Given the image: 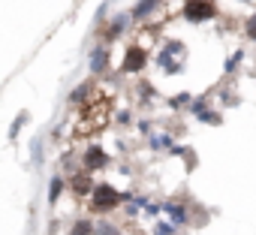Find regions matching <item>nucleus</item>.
Here are the masks:
<instances>
[{
  "label": "nucleus",
  "mask_w": 256,
  "mask_h": 235,
  "mask_svg": "<svg viewBox=\"0 0 256 235\" xmlns=\"http://www.w3.org/2000/svg\"><path fill=\"white\" fill-rule=\"evenodd\" d=\"M106 70H108V48L106 46H96L90 52V72L94 76H102Z\"/></svg>",
  "instance_id": "39448f33"
},
{
  "label": "nucleus",
  "mask_w": 256,
  "mask_h": 235,
  "mask_svg": "<svg viewBox=\"0 0 256 235\" xmlns=\"http://www.w3.org/2000/svg\"><path fill=\"white\" fill-rule=\"evenodd\" d=\"M145 66H148V52L142 46H130V48H126V54L120 60V72L133 76V72H142Z\"/></svg>",
  "instance_id": "7ed1b4c3"
},
{
  "label": "nucleus",
  "mask_w": 256,
  "mask_h": 235,
  "mask_svg": "<svg viewBox=\"0 0 256 235\" xmlns=\"http://www.w3.org/2000/svg\"><path fill=\"white\" fill-rule=\"evenodd\" d=\"M94 187H96V184L90 181V172L70 178V190H72V193H78V196H90V193H94Z\"/></svg>",
  "instance_id": "423d86ee"
},
{
  "label": "nucleus",
  "mask_w": 256,
  "mask_h": 235,
  "mask_svg": "<svg viewBox=\"0 0 256 235\" xmlns=\"http://www.w3.org/2000/svg\"><path fill=\"white\" fill-rule=\"evenodd\" d=\"M163 211L169 214V220H172L175 226H184V223H187V208H184V205H178V202H163Z\"/></svg>",
  "instance_id": "0eeeda50"
},
{
  "label": "nucleus",
  "mask_w": 256,
  "mask_h": 235,
  "mask_svg": "<svg viewBox=\"0 0 256 235\" xmlns=\"http://www.w3.org/2000/svg\"><path fill=\"white\" fill-rule=\"evenodd\" d=\"M157 6H160V0H139V4L133 6V12H130V16H133L136 22H142V18H148Z\"/></svg>",
  "instance_id": "1a4fd4ad"
},
{
  "label": "nucleus",
  "mask_w": 256,
  "mask_h": 235,
  "mask_svg": "<svg viewBox=\"0 0 256 235\" xmlns=\"http://www.w3.org/2000/svg\"><path fill=\"white\" fill-rule=\"evenodd\" d=\"M130 18H133V16H114V18H112V24L106 28V40H108V42H112V40H118V36L124 34V28H126V22H130Z\"/></svg>",
  "instance_id": "6e6552de"
},
{
  "label": "nucleus",
  "mask_w": 256,
  "mask_h": 235,
  "mask_svg": "<svg viewBox=\"0 0 256 235\" xmlns=\"http://www.w3.org/2000/svg\"><path fill=\"white\" fill-rule=\"evenodd\" d=\"M22 124H28V112H18V118H16V124L10 127V139H16V136H18Z\"/></svg>",
  "instance_id": "4468645a"
},
{
  "label": "nucleus",
  "mask_w": 256,
  "mask_h": 235,
  "mask_svg": "<svg viewBox=\"0 0 256 235\" xmlns=\"http://www.w3.org/2000/svg\"><path fill=\"white\" fill-rule=\"evenodd\" d=\"M244 36H247L250 42H256V12H253L247 22H244Z\"/></svg>",
  "instance_id": "ddd939ff"
},
{
  "label": "nucleus",
  "mask_w": 256,
  "mask_h": 235,
  "mask_svg": "<svg viewBox=\"0 0 256 235\" xmlns=\"http://www.w3.org/2000/svg\"><path fill=\"white\" fill-rule=\"evenodd\" d=\"M90 94V84H82V88H76L72 94H70V106H82V100Z\"/></svg>",
  "instance_id": "f8f14e48"
},
{
  "label": "nucleus",
  "mask_w": 256,
  "mask_h": 235,
  "mask_svg": "<svg viewBox=\"0 0 256 235\" xmlns=\"http://www.w3.org/2000/svg\"><path fill=\"white\" fill-rule=\"evenodd\" d=\"M64 193V175H52V184H48V202L54 205Z\"/></svg>",
  "instance_id": "9b49d317"
},
{
  "label": "nucleus",
  "mask_w": 256,
  "mask_h": 235,
  "mask_svg": "<svg viewBox=\"0 0 256 235\" xmlns=\"http://www.w3.org/2000/svg\"><path fill=\"white\" fill-rule=\"evenodd\" d=\"M187 100H190V96H187V94H181V96H172V100H169V106H172V108H181Z\"/></svg>",
  "instance_id": "f3484780"
},
{
  "label": "nucleus",
  "mask_w": 256,
  "mask_h": 235,
  "mask_svg": "<svg viewBox=\"0 0 256 235\" xmlns=\"http://www.w3.org/2000/svg\"><path fill=\"white\" fill-rule=\"evenodd\" d=\"M133 199H136L133 193H120V190L112 187V184H96L94 193H90V208H94L96 214H108V211H114V208H120V205H130Z\"/></svg>",
  "instance_id": "f257e3e1"
},
{
  "label": "nucleus",
  "mask_w": 256,
  "mask_h": 235,
  "mask_svg": "<svg viewBox=\"0 0 256 235\" xmlns=\"http://www.w3.org/2000/svg\"><path fill=\"white\" fill-rule=\"evenodd\" d=\"M199 121H205V124H220L223 118H220L217 112H205V114H199Z\"/></svg>",
  "instance_id": "2eb2a0df"
},
{
  "label": "nucleus",
  "mask_w": 256,
  "mask_h": 235,
  "mask_svg": "<svg viewBox=\"0 0 256 235\" xmlns=\"http://www.w3.org/2000/svg\"><path fill=\"white\" fill-rule=\"evenodd\" d=\"M181 12L190 24H202V22H211L217 16V4L214 0H187Z\"/></svg>",
  "instance_id": "f03ea898"
},
{
  "label": "nucleus",
  "mask_w": 256,
  "mask_h": 235,
  "mask_svg": "<svg viewBox=\"0 0 256 235\" xmlns=\"http://www.w3.org/2000/svg\"><path fill=\"white\" fill-rule=\"evenodd\" d=\"M106 166H108V154L100 145L84 151V172H96V169H106Z\"/></svg>",
  "instance_id": "20e7f679"
},
{
  "label": "nucleus",
  "mask_w": 256,
  "mask_h": 235,
  "mask_svg": "<svg viewBox=\"0 0 256 235\" xmlns=\"http://www.w3.org/2000/svg\"><path fill=\"white\" fill-rule=\"evenodd\" d=\"M70 235H96V223L94 220H76Z\"/></svg>",
  "instance_id": "9d476101"
},
{
  "label": "nucleus",
  "mask_w": 256,
  "mask_h": 235,
  "mask_svg": "<svg viewBox=\"0 0 256 235\" xmlns=\"http://www.w3.org/2000/svg\"><path fill=\"white\" fill-rule=\"evenodd\" d=\"M241 58H244V52H235V54L229 58V64H226V72H232V70H235V64H238Z\"/></svg>",
  "instance_id": "dca6fc26"
}]
</instances>
